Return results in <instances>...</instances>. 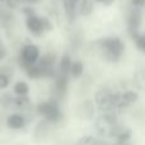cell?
I'll use <instances>...</instances> for the list:
<instances>
[{
	"label": "cell",
	"mask_w": 145,
	"mask_h": 145,
	"mask_svg": "<svg viewBox=\"0 0 145 145\" xmlns=\"http://www.w3.org/2000/svg\"><path fill=\"white\" fill-rule=\"evenodd\" d=\"M97 48L103 59L108 61H118L125 51V43L118 37H107L98 41Z\"/></svg>",
	"instance_id": "obj_1"
},
{
	"label": "cell",
	"mask_w": 145,
	"mask_h": 145,
	"mask_svg": "<svg viewBox=\"0 0 145 145\" xmlns=\"http://www.w3.org/2000/svg\"><path fill=\"white\" fill-rule=\"evenodd\" d=\"M121 126L118 125L117 117L112 112H106L101 115L95 121V130L102 138H112L120 131Z\"/></svg>",
	"instance_id": "obj_2"
},
{
	"label": "cell",
	"mask_w": 145,
	"mask_h": 145,
	"mask_svg": "<svg viewBox=\"0 0 145 145\" xmlns=\"http://www.w3.org/2000/svg\"><path fill=\"white\" fill-rule=\"evenodd\" d=\"M95 103L98 107L105 112H112L113 108L118 107V99H120V94L118 93L112 92L108 88H101L95 92L94 94Z\"/></svg>",
	"instance_id": "obj_3"
},
{
	"label": "cell",
	"mask_w": 145,
	"mask_h": 145,
	"mask_svg": "<svg viewBox=\"0 0 145 145\" xmlns=\"http://www.w3.org/2000/svg\"><path fill=\"white\" fill-rule=\"evenodd\" d=\"M37 112L40 113L41 116H43L48 122H52V123L59 122V121L63 118V113H61V111H60V107H59V105L55 101L43 102V103H41V105H38Z\"/></svg>",
	"instance_id": "obj_4"
},
{
	"label": "cell",
	"mask_w": 145,
	"mask_h": 145,
	"mask_svg": "<svg viewBox=\"0 0 145 145\" xmlns=\"http://www.w3.org/2000/svg\"><path fill=\"white\" fill-rule=\"evenodd\" d=\"M25 25H27L28 31L36 36L42 35L45 31H50L52 28V25H51L50 20L47 18H40L38 15H36V13L27 15Z\"/></svg>",
	"instance_id": "obj_5"
},
{
	"label": "cell",
	"mask_w": 145,
	"mask_h": 145,
	"mask_svg": "<svg viewBox=\"0 0 145 145\" xmlns=\"http://www.w3.org/2000/svg\"><path fill=\"white\" fill-rule=\"evenodd\" d=\"M141 23H143V12L140 8L131 7V9L127 12L126 15V24H127V31L131 37H136L139 35Z\"/></svg>",
	"instance_id": "obj_6"
},
{
	"label": "cell",
	"mask_w": 145,
	"mask_h": 145,
	"mask_svg": "<svg viewBox=\"0 0 145 145\" xmlns=\"http://www.w3.org/2000/svg\"><path fill=\"white\" fill-rule=\"evenodd\" d=\"M40 57V50L36 45H27L22 48L20 51V65H23V68L27 69L29 65L36 64Z\"/></svg>",
	"instance_id": "obj_7"
},
{
	"label": "cell",
	"mask_w": 145,
	"mask_h": 145,
	"mask_svg": "<svg viewBox=\"0 0 145 145\" xmlns=\"http://www.w3.org/2000/svg\"><path fill=\"white\" fill-rule=\"evenodd\" d=\"M139 95L138 93H135L134 90H126L122 94H120V99H118V107L121 108H126L129 106L134 105L138 101Z\"/></svg>",
	"instance_id": "obj_8"
},
{
	"label": "cell",
	"mask_w": 145,
	"mask_h": 145,
	"mask_svg": "<svg viewBox=\"0 0 145 145\" xmlns=\"http://www.w3.org/2000/svg\"><path fill=\"white\" fill-rule=\"evenodd\" d=\"M79 1L80 0H63L64 10H65V14L68 17L69 22L74 20L75 14L78 12V7H79Z\"/></svg>",
	"instance_id": "obj_9"
},
{
	"label": "cell",
	"mask_w": 145,
	"mask_h": 145,
	"mask_svg": "<svg viewBox=\"0 0 145 145\" xmlns=\"http://www.w3.org/2000/svg\"><path fill=\"white\" fill-rule=\"evenodd\" d=\"M93 115H94V107H93L92 101H85L78 107V116L80 118L89 120L93 117Z\"/></svg>",
	"instance_id": "obj_10"
},
{
	"label": "cell",
	"mask_w": 145,
	"mask_h": 145,
	"mask_svg": "<svg viewBox=\"0 0 145 145\" xmlns=\"http://www.w3.org/2000/svg\"><path fill=\"white\" fill-rule=\"evenodd\" d=\"M68 89V75H59L55 83V93L57 97H63Z\"/></svg>",
	"instance_id": "obj_11"
},
{
	"label": "cell",
	"mask_w": 145,
	"mask_h": 145,
	"mask_svg": "<svg viewBox=\"0 0 145 145\" xmlns=\"http://www.w3.org/2000/svg\"><path fill=\"white\" fill-rule=\"evenodd\" d=\"M7 125L9 126L10 129H14V130H18V129H22L24 126V117L19 113H14V115H10L7 120Z\"/></svg>",
	"instance_id": "obj_12"
},
{
	"label": "cell",
	"mask_w": 145,
	"mask_h": 145,
	"mask_svg": "<svg viewBox=\"0 0 145 145\" xmlns=\"http://www.w3.org/2000/svg\"><path fill=\"white\" fill-rule=\"evenodd\" d=\"M12 106L14 108H17V110H28V108L31 107V99L27 97V94L24 95H18V97L13 98V103Z\"/></svg>",
	"instance_id": "obj_13"
},
{
	"label": "cell",
	"mask_w": 145,
	"mask_h": 145,
	"mask_svg": "<svg viewBox=\"0 0 145 145\" xmlns=\"http://www.w3.org/2000/svg\"><path fill=\"white\" fill-rule=\"evenodd\" d=\"M71 57L68 55V54H65V55L61 57V61H60V71L63 75H68L70 74V68H71Z\"/></svg>",
	"instance_id": "obj_14"
},
{
	"label": "cell",
	"mask_w": 145,
	"mask_h": 145,
	"mask_svg": "<svg viewBox=\"0 0 145 145\" xmlns=\"http://www.w3.org/2000/svg\"><path fill=\"white\" fill-rule=\"evenodd\" d=\"M83 71H84V65H83L82 61H72L71 68H70V74L72 78L78 79L83 75Z\"/></svg>",
	"instance_id": "obj_15"
},
{
	"label": "cell",
	"mask_w": 145,
	"mask_h": 145,
	"mask_svg": "<svg viewBox=\"0 0 145 145\" xmlns=\"http://www.w3.org/2000/svg\"><path fill=\"white\" fill-rule=\"evenodd\" d=\"M134 83L136 88L145 89V70H138L134 75Z\"/></svg>",
	"instance_id": "obj_16"
},
{
	"label": "cell",
	"mask_w": 145,
	"mask_h": 145,
	"mask_svg": "<svg viewBox=\"0 0 145 145\" xmlns=\"http://www.w3.org/2000/svg\"><path fill=\"white\" fill-rule=\"evenodd\" d=\"M48 121L47 120H45V121H41L40 123L37 125V127H36V133H35V135H36V138H45L46 136V134H47V130H48Z\"/></svg>",
	"instance_id": "obj_17"
},
{
	"label": "cell",
	"mask_w": 145,
	"mask_h": 145,
	"mask_svg": "<svg viewBox=\"0 0 145 145\" xmlns=\"http://www.w3.org/2000/svg\"><path fill=\"white\" fill-rule=\"evenodd\" d=\"M14 92L17 95H24L28 93V84L24 82H18L14 87Z\"/></svg>",
	"instance_id": "obj_18"
},
{
	"label": "cell",
	"mask_w": 145,
	"mask_h": 145,
	"mask_svg": "<svg viewBox=\"0 0 145 145\" xmlns=\"http://www.w3.org/2000/svg\"><path fill=\"white\" fill-rule=\"evenodd\" d=\"M131 136V131L129 129H125V127H121L120 131L117 133L116 138H117V141H129Z\"/></svg>",
	"instance_id": "obj_19"
},
{
	"label": "cell",
	"mask_w": 145,
	"mask_h": 145,
	"mask_svg": "<svg viewBox=\"0 0 145 145\" xmlns=\"http://www.w3.org/2000/svg\"><path fill=\"white\" fill-rule=\"evenodd\" d=\"M13 103V98L10 94L5 93V94H1L0 95V107L3 108H8L9 106H12Z\"/></svg>",
	"instance_id": "obj_20"
},
{
	"label": "cell",
	"mask_w": 145,
	"mask_h": 145,
	"mask_svg": "<svg viewBox=\"0 0 145 145\" xmlns=\"http://www.w3.org/2000/svg\"><path fill=\"white\" fill-rule=\"evenodd\" d=\"M134 40H135L136 47H138L139 50H141V51H144L145 52V32L144 33H139L136 37H134Z\"/></svg>",
	"instance_id": "obj_21"
},
{
	"label": "cell",
	"mask_w": 145,
	"mask_h": 145,
	"mask_svg": "<svg viewBox=\"0 0 145 145\" xmlns=\"http://www.w3.org/2000/svg\"><path fill=\"white\" fill-rule=\"evenodd\" d=\"M4 1L9 9H18L25 3L24 0H4Z\"/></svg>",
	"instance_id": "obj_22"
},
{
	"label": "cell",
	"mask_w": 145,
	"mask_h": 145,
	"mask_svg": "<svg viewBox=\"0 0 145 145\" xmlns=\"http://www.w3.org/2000/svg\"><path fill=\"white\" fill-rule=\"evenodd\" d=\"M95 144H97V140L93 136H84V138H82L78 141L76 145H95Z\"/></svg>",
	"instance_id": "obj_23"
},
{
	"label": "cell",
	"mask_w": 145,
	"mask_h": 145,
	"mask_svg": "<svg viewBox=\"0 0 145 145\" xmlns=\"http://www.w3.org/2000/svg\"><path fill=\"white\" fill-rule=\"evenodd\" d=\"M9 75L5 74V72H1L0 71V89H4V88H7L8 85H9Z\"/></svg>",
	"instance_id": "obj_24"
},
{
	"label": "cell",
	"mask_w": 145,
	"mask_h": 145,
	"mask_svg": "<svg viewBox=\"0 0 145 145\" xmlns=\"http://www.w3.org/2000/svg\"><path fill=\"white\" fill-rule=\"evenodd\" d=\"M130 4H131V7L143 9V8L145 7V0H130Z\"/></svg>",
	"instance_id": "obj_25"
},
{
	"label": "cell",
	"mask_w": 145,
	"mask_h": 145,
	"mask_svg": "<svg viewBox=\"0 0 145 145\" xmlns=\"http://www.w3.org/2000/svg\"><path fill=\"white\" fill-rule=\"evenodd\" d=\"M95 3H99V4L105 5V7H110V5H112L113 3H115V0H94Z\"/></svg>",
	"instance_id": "obj_26"
},
{
	"label": "cell",
	"mask_w": 145,
	"mask_h": 145,
	"mask_svg": "<svg viewBox=\"0 0 145 145\" xmlns=\"http://www.w3.org/2000/svg\"><path fill=\"white\" fill-rule=\"evenodd\" d=\"M5 54H7V51H5V48H4V46L0 43V61L4 59V56H5Z\"/></svg>",
	"instance_id": "obj_27"
},
{
	"label": "cell",
	"mask_w": 145,
	"mask_h": 145,
	"mask_svg": "<svg viewBox=\"0 0 145 145\" xmlns=\"http://www.w3.org/2000/svg\"><path fill=\"white\" fill-rule=\"evenodd\" d=\"M27 4H29V5H35V4H38V3L41 1V0H24Z\"/></svg>",
	"instance_id": "obj_28"
},
{
	"label": "cell",
	"mask_w": 145,
	"mask_h": 145,
	"mask_svg": "<svg viewBox=\"0 0 145 145\" xmlns=\"http://www.w3.org/2000/svg\"><path fill=\"white\" fill-rule=\"evenodd\" d=\"M115 145H131L129 141H117Z\"/></svg>",
	"instance_id": "obj_29"
},
{
	"label": "cell",
	"mask_w": 145,
	"mask_h": 145,
	"mask_svg": "<svg viewBox=\"0 0 145 145\" xmlns=\"http://www.w3.org/2000/svg\"><path fill=\"white\" fill-rule=\"evenodd\" d=\"M95 145H107V144L103 143V141H98V140H97V144H95Z\"/></svg>",
	"instance_id": "obj_30"
},
{
	"label": "cell",
	"mask_w": 145,
	"mask_h": 145,
	"mask_svg": "<svg viewBox=\"0 0 145 145\" xmlns=\"http://www.w3.org/2000/svg\"><path fill=\"white\" fill-rule=\"evenodd\" d=\"M0 1H4V0H0Z\"/></svg>",
	"instance_id": "obj_31"
}]
</instances>
